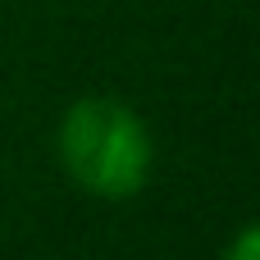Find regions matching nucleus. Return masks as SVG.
<instances>
[{
	"instance_id": "nucleus-1",
	"label": "nucleus",
	"mask_w": 260,
	"mask_h": 260,
	"mask_svg": "<svg viewBox=\"0 0 260 260\" xmlns=\"http://www.w3.org/2000/svg\"><path fill=\"white\" fill-rule=\"evenodd\" d=\"M59 160L82 192L128 201L151 178V133L123 101L87 96L59 123Z\"/></svg>"
},
{
	"instance_id": "nucleus-2",
	"label": "nucleus",
	"mask_w": 260,
	"mask_h": 260,
	"mask_svg": "<svg viewBox=\"0 0 260 260\" xmlns=\"http://www.w3.org/2000/svg\"><path fill=\"white\" fill-rule=\"evenodd\" d=\"M224 260H260V229L256 224H242V233L233 238V247H229Z\"/></svg>"
}]
</instances>
